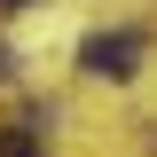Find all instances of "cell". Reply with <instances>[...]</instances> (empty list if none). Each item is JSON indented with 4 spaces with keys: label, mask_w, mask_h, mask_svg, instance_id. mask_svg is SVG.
<instances>
[{
    "label": "cell",
    "mask_w": 157,
    "mask_h": 157,
    "mask_svg": "<svg viewBox=\"0 0 157 157\" xmlns=\"http://www.w3.org/2000/svg\"><path fill=\"white\" fill-rule=\"evenodd\" d=\"M78 63L94 78H134L141 71V32H94L86 47H78Z\"/></svg>",
    "instance_id": "6da1fadb"
},
{
    "label": "cell",
    "mask_w": 157,
    "mask_h": 157,
    "mask_svg": "<svg viewBox=\"0 0 157 157\" xmlns=\"http://www.w3.org/2000/svg\"><path fill=\"white\" fill-rule=\"evenodd\" d=\"M0 157H39V134L16 126V134H0Z\"/></svg>",
    "instance_id": "7a4b0ae2"
},
{
    "label": "cell",
    "mask_w": 157,
    "mask_h": 157,
    "mask_svg": "<svg viewBox=\"0 0 157 157\" xmlns=\"http://www.w3.org/2000/svg\"><path fill=\"white\" fill-rule=\"evenodd\" d=\"M16 8H32V0H0V16H16Z\"/></svg>",
    "instance_id": "3957f363"
},
{
    "label": "cell",
    "mask_w": 157,
    "mask_h": 157,
    "mask_svg": "<svg viewBox=\"0 0 157 157\" xmlns=\"http://www.w3.org/2000/svg\"><path fill=\"white\" fill-rule=\"evenodd\" d=\"M0 78H8V47H0Z\"/></svg>",
    "instance_id": "277c9868"
}]
</instances>
